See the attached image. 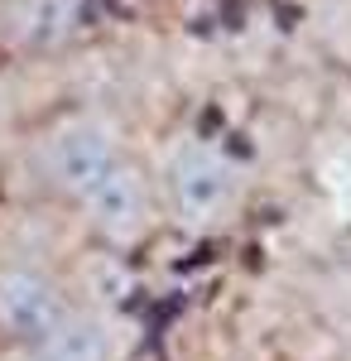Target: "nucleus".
<instances>
[{
  "mask_svg": "<svg viewBox=\"0 0 351 361\" xmlns=\"http://www.w3.org/2000/svg\"><path fill=\"white\" fill-rule=\"evenodd\" d=\"M130 149L135 145L125 135V126L101 106H68V111L49 116L44 126L29 130V145H25L34 188L63 212H78V202Z\"/></svg>",
  "mask_w": 351,
  "mask_h": 361,
  "instance_id": "obj_1",
  "label": "nucleus"
},
{
  "mask_svg": "<svg viewBox=\"0 0 351 361\" xmlns=\"http://www.w3.org/2000/svg\"><path fill=\"white\" fill-rule=\"evenodd\" d=\"M154 178H159L164 217L183 236H212L231 226L241 217L245 188H250L241 159L197 130H178L173 140H164Z\"/></svg>",
  "mask_w": 351,
  "mask_h": 361,
  "instance_id": "obj_2",
  "label": "nucleus"
},
{
  "mask_svg": "<svg viewBox=\"0 0 351 361\" xmlns=\"http://www.w3.org/2000/svg\"><path fill=\"white\" fill-rule=\"evenodd\" d=\"M73 217H78V226L87 231V241L97 250H106V255H121V260H125V255L144 250L164 226H168L154 164L130 149V154L78 202Z\"/></svg>",
  "mask_w": 351,
  "mask_h": 361,
  "instance_id": "obj_3",
  "label": "nucleus"
},
{
  "mask_svg": "<svg viewBox=\"0 0 351 361\" xmlns=\"http://www.w3.org/2000/svg\"><path fill=\"white\" fill-rule=\"evenodd\" d=\"M78 284L29 250H0V347H39L73 308Z\"/></svg>",
  "mask_w": 351,
  "mask_h": 361,
  "instance_id": "obj_4",
  "label": "nucleus"
},
{
  "mask_svg": "<svg viewBox=\"0 0 351 361\" xmlns=\"http://www.w3.org/2000/svg\"><path fill=\"white\" fill-rule=\"evenodd\" d=\"M92 0H0V49L10 58H54L78 44Z\"/></svg>",
  "mask_w": 351,
  "mask_h": 361,
  "instance_id": "obj_5",
  "label": "nucleus"
},
{
  "mask_svg": "<svg viewBox=\"0 0 351 361\" xmlns=\"http://www.w3.org/2000/svg\"><path fill=\"white\" fill-rule=\"evenodd\" d=\"M39 352L49 361H125L116 318H111L101 304L82 299V294L73 299V308L58 318L54 333L39 342Z\"/></svg>",
  "mask_w": 351,
  "mask_h": 361,
  "instance_id": "obj_6",
  "label": "nucleus"
},
{
  "mask_svg": "<svg viewBox=\"0 0 351 361\" xmlns=\"http://www.w3.org/2000/svg\"><path fill=\"white\" fill-rule=\"evenodd\" d=\"M0 361H49L39 347H0Z\"/></svg>",
  "mask_w": 351,
  "mask_h": 361,
  "instance_id": "obj_7",
  "label": "nucleus"
}]
</instances>
